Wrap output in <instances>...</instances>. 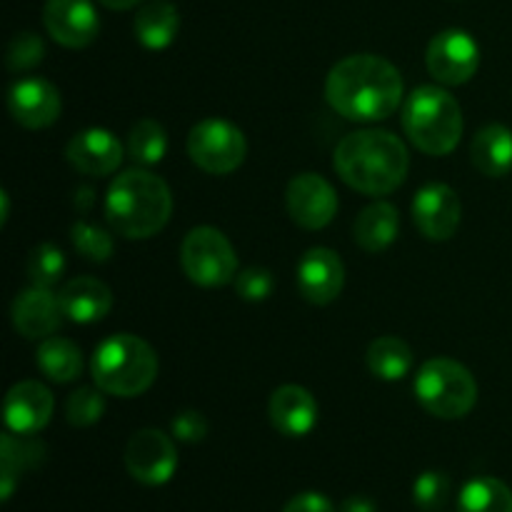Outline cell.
I'll list each match as a JSON object with an SVG mask.
<instances>
[{"label":"cell","instance_id":"obj_1","mask_svg":"<svg viewBox=\"0 0 512 512\" xmlns=\"http://www.w3.org/2000/svg\"><path fill=\"white\" fill-rule=\"evenodd\" d=\"M325 98L343 118L378 123L390 118L403 103V78L400 70L380 55H348L328 73Z\"/></svg>","mask_w":512,"mask_h":512},{"label":"cell","instance_id":"obj_2","mask_svg":"<svg viewBox=\"0 0 512 512\" xmlns=\"http://www.w3.org/2000/svg\"><path fill=\"white\" fill-rule=\"evenodd\" d=\"M335 173L365 195H390L408 178L410 155L390 130H355L335 148Z\"/></svg>","mask_w":512,"mask_h":512},{"label":"cell","instance_id":"obj_3","mask_svg":"<svg viewBox=\"0 0 512 512\" xmlns=\"http://www.w3.org/2000/svg\"><path fill=\"white\" fill-rule=\"evenodd\" d=\"M173 215L168 183L150 170H125L110 183L105 195V218L110 228L128 240L158 235Z\"/></svg>","mask_w":512,"mask_h":512},{"label":"cell","instance_id":"obj_4","mask_svg":"<svg viewBox=\"0 0 512 512\" xmlns=\"http://www.w3.org/2000/svg\"><path fill=\"white\" fill-rule=\"evenodd\" d=\"M403 130L425 155H448L463 138V108L440 85H420L403 103Z\"/></svg>","mask_w":512,"mask_h":512},{"label":"cell","instance_id":"obj_5","mask_svg":"<svg viewBox=\"0 0 512 512\" xmlns=\"http://www.w3.org/2000/svg\"><path fill=\"white\" fill-rule=\"evenodd\" d=\"M90 373L103 393L138 398L158 378V355L138 335H110L95 348Z\"/></svg>","mask_w":512,"mask_h":512},{"label":"cell","instance_id":"obj_6","mask_svg":"<svg viewBox=\"0 0 512 512\" xmlns=\"http://www.w3.org/2000/svg\"><path fill=\"white\" fill-rule=\"evenodd\" d=\"M415 398L435 418L458 420L478 403V383L458 360L433 358L415 375Z\"/></svg>","mask_w":512,"mask_h":512},{"label":"cell","instance_id":"obj_7","mask_svg":"<svg viewBox=\"0 0 512 512\" xmlns=\"http://www.w3.org/2000/svg\"><path fill=\"white\" fill-rule=\"evenodd\" d=\"M180 265L185 275L203 288H220V285L233 283L238 275V258H235L233 245L225 238V233L210 225H200L185 235L180 245Z\"/></svg>","mask_w":512,"mask_h":512},{"label":"cell","instance_id":"obj_8","mask_svg":"<svg viewBox=\"0 0 512 512\" xmlns=\"http://www.w3.org/2000/svg\"><path fill=\"white\" fill-rule=\"evenodd\" d=\"M248 143L238 125L223 118H205L188 133V155L210 175H228L243 165Z\"/></svg>","mask_w":512,"mask_h":512},{"label":"cell","instance_id":"obj_9","mask_svg":"<svg viewBox=\"0 0 512 512\" xmlns=\"http://www.w3.org/2000/svg\"><path fill=\"white\" fill-rule=\"evenodd\" d=\"M430 75L440 85H465L480 68V48L465 30L450 28L435 35L425 55Z\"/></svg>","mask_w":512,"mask_h":512},{"label":"cell","instance_id":"obj_10","mask_svg":"<svg viewBox=\"0 0 512 512\" xmlns=\"http://www.w3.org/2000/svg\"><path fill=\"white\" fill-rule=\"evenodd\" d=\"M125 468L138 483L165 485L178 468V450L173 440L155 428L138 430L125 445Z\"/></svg>","mask_w":512,"mask_h":512},{"label":"cell","instance_id":"obj_11","mask_svg":"<svg viewBox=\"0 0 512 512\" xmlns=\"http://www.w3.org/2000/svg\"><path fill=\"white\" fill-rule=\"evenodd\" d=\"M285 205L295 225L305 230H323L338 215V193L323 175L300 173L288 183Z\"/></svg>","mask_w":512,"mask_h":512},{"label":"cell","instance_id":"obj_12","mask_svg":"<svg viewBox=\"0 0 512 512\" xmlns=\"http://www.w3.org/2000/svg\"><path fill=\"white\" fill-rule=\"evenodd\" d=\"M413 220L428 240H450L463 220V203L445 183H428L415 193Z\"/></svg>","mask_w":512,"mask_h":512},{"label":"cell","instance_id":"obj_13","mask_svg":"<svg viewBox=\"0 0 512 512\" xmlns=\"http://www.w3.org/2000/svg\"><path fill=\"white\" fill-rule=\"evenodd\" d=\"M43 23L50 38L65 48H88L100 33L98 10L90 0H48Z\"/></svg>","mask_w":512,"mask_h":512},{"label":"cell","instance_id":"obj_14","mask_svg":"<svg viewBox=\"0 0 512 512\" xmlns=\"http://www.w3.org/2000/svg\"><path fill=\"white\" fill-rule=\"evenodd\" d=\"M8 110L18 125L28 130H40L60 118L63 100H60L58 88L48 80L23 78L10 88Z\"/></svg>","mask_w":512,"mask_h":512},{"label":"cell","instance_id":"obj_15","mask_svg":"<svg viewBox=\"0 0 512 512\" xmlns=\"http://www.w3.org/2000/svg\"><path fill=\"white\" fill-rule=\"evenodd\" d=\"M345 265L330 248H310L298 263V290L308 303L328 305L343 293Z\"/></svg>","mask_w":512,"mask_h":512},{"label":"cell","instance_id":"obj_16","mask_svg":"<svg viewBox=\"0 0 512 512\" xmlns=\"http://www.w3.org/2000/svg\"><path fill=\"white\" fill-rule=\"evenodd\" d=\"M55 400L38 380H23L13 385L5 398V425L15 435H35L53 418Z\"/></svg>","mask_w":512,"mask_h":512},{"label":"cell","instance_id":"obj_17","mask_svg":"<svg viewBox=\"0 0 512 512\" xmlns=\"http://www.w3.org/2000/svg\"><path fill=\"white\" fill-rule=\"evenodd\" d=\"M68 163L83 175L103 178L115 173L123 163V143L105 128H88L73 135L68 143Z\"/></svg>","mask_w":512,"mask_h":512},{"label":"cell","instance_id":"obj_18","mask_svg":"<svg viewBox=\"0 0 512 512\" xmlns=\"http://www.w3.org/2000/svg\"><path fill=\"white\" fill-rule=\"evenodd\" d=\"M63 318L65 315L58 295L50 293V288L30 285L13 300V325L28 340L50 338L60 328Z\"/></svg>","mask_w":512,"mask_h":512},{"label":"cell","instance_id":"obj_19","mask_svg":"<svg viewBox=\"0 0 512 512\" xmlns=\"http://www.w3.org/2000/svg\"><path fill=\"white\" fill-rule=\"evenodd\" d=\"M270 423L288 438H305L318 423V403L300 385H280L270 398Z\"/></svg>","mask_w":512,"mask_h":512},{"label":"cell","instance_id":"obj_20","mask_svg":"<svg viewBox=\"0 0 512 512\" xmlns=\"http://www.w3.org/2000/svg\"><path fill=\"white\" fill-rule=\"evenodd\" d=\"M60 308L70 323L90 325L103 320L113 308V293L98 278H73L60 288Z\"/></svg>","mask_w":512,"mask_h":512},{"label":"cell","instance_id":"obj_21","mask_svg":"<svg viewBox=\"0 0 512 512\" xmlns=\"http://www.w3.org/2000/svg\"><path fill=\"white\" fill-rule=\"evenodd\" d=\"M400 228V215L398 208L393 203H378L368 205L365 210H360V215L355 218L353 235L355 243L365 250V253H383L385 248L395 243Z\"/></svg>","mask_w":512,"mask_h":512},{"label":"cell","instance_id":"obj_22","mask_svg":"<svg viewBox=\"0 0 512 512\" xmlns=\"http://www.w3.org/2000/svg\"><path fill=\"white\" fill-rule=\"evenodd\" d=\"M473 165L488 178H503L512 170V130L493 123L478 130L470 145Z\"/></svg>","mask_w":512,"mask_h":512},{"label":"cell","instance_id":"obj_23","mask_svg":"<svg viewBox=\"0 0 512 512\" xmlns=\"http://www.w3.org/2000/svg\"><path fill=\"white\" fill-rule=\"evenodd\" d=\"M25 438L28 435L15 438V433H10V430L0 438V480H3L0 498L3 500L13 495L15 480H18L20 473L38 468L45 460V445L38 443V440Z\"/></svg>","mask_w":512,"mask_h":512},{"label":"cell","instance_id":"obj_24","mask_svg":"<svg viewBox=\"0 0 512 512\" xmlns=\"http://www.w3.org/2000/svg\"><path fill=\"white\" fill-rule=\"evenodd\" d=\"M180 28L178 8L168 0H153L135 15V38L148 50H165L175 40Z\"/></svg>","mask_w":512,"mask_h":512},{"label":"cell","instance_id":"obj_25","mask_svg":"<svg viewBox=\"0 0 512 512\" xmlns=\"http://www.w3.org/2000/svg\"><path fill=\"white\" fill-rule=\"evenodd\" d=\"M35 363H38L40 373L48 380H53V383H73L80 375V370H83V353H80V348L73 340L50 335V338L40 343Z\"/></svg>","mask_w":512,"mask_h":512},{"label":"cell","instance_id":"obj_26","mask_svg":"<svg viewBox=\"0 0 512 512\" xmlns=\"http://www.w3.org/2000/svg\"><path fill=\"white\" fill-rule=\"evenodd\" d=\"M365 363L375 378L395 383L413 370V350L405 340L395 338V335H380L370 343Z\"/></svg>","mask_w":512,"mask_h":512},{"label":"cell","instance_id":"obj_27","mask_svg":"<svg viewBox=\"0 0 512 512\" xmlns=\"http://www.w3.org/2000/svg\"><path fill=\"white\" fill-rule=\"evenodd\" d=\"M458 512H512V490L495 478L470 480L460 490Z\"/></svg>","mask_w":512,"mask_h":512},{"label":"cell","instance_id":"obj_28","mask_svg":"<svg viewBox=\"0 0 512 512\" xmlns=\"http://www.w3.org/2000/svg\"><path fill=\"white\" fill-rule=\"evenodd\" d=\"M168 153L165 128L153 118L138 120L128 135V155L138 165H155Z\"/></svg>","mask_w":512,"mask_h":512},{"label":"cell","instance_id":"obj_29","mask_svg":"<svg viewBox=\"0 0 512 512\" xmlns=\"http://www.w3.org/2000/svg\"><path fill=\"white\" fill-rule=\"evenodd\" d=\"M65 273V255L63 250L55 248L53 243H40L33 248L28 258V278L38 288H53Z\"/></svg>","mask_w":512,"mask_h":512},{"label":"cell","instance_id":"obj_30","mask_svg":"<svg viewBox=\"0 0 512 512\" xmlns=\"http://www.w3.org/2000/svg\"><path fill=\"white\" fill-rule=\"evenodd\" d=\"M70 240H73V248L83 255L90 263H108L110 255H113L115 245L113 238L105 233L103 228L93 223H85V220H78L70 230Z\"/></svg>","mask_w":512,"mask_h":512},{"label":"cell","instance_id":"obj_31","mask_svg":"<svg viewBox=\"0 0 512 512\" xmlns=\"http://www.w3.org/2000/svg\"><path fill=\"white\" fill-rule=\"evenodd\" d=\"M103 390L95 388H78L68 395L65 400V420H68L73 428H90V425L98 423L105 413V400Z\"/></svg>","mask_w":512,"mask_h":512},{"label":"cell","instance_id":"obj_32","mask_svg":"<svg viewBox=\"0 0 512 512\" xmlns=\"http://www.w3.org/2000/svg\"><path fill=\"white\" fill-rule=\"evenodd\" d=\"M450 498V478L438 470L418 475L413 485V500L423 512H438Z\"/></svg>","mask_w":512,"mask_h":512},{"label":"cell","instance_id":"obj_33","mask_svg":"<svg viewBox=\"0 0 512 512\" xmlns=\"http://www.w3.org/2000/svg\"><path fill=\"white\" fill-rule=\"evenodd\" d=\"M45 58V45L43 40L35 33L25 30V33H18L8 45V55H5V63L13 73H23V70L35 68L40 65V60Z\"/></svg>","mask_w":512,"mask_h":512},{"label":"cell","instance_id":"obj_34","mask_svg":"<svg viewBox=\"0 0 512 512\" xmlns=\"http://www.w3.org/2000/svg\"><path fill=\"white\" fill-rule=\"evenodd\" d=\"M235 293L248 303H260L273 293V275L265 268H245L235 275Z\"/></svg>","mask_w":512,"mask_h":512},{"label":"cell","instance_id":"obj_35","mask_svg":"<svg viewBox=\"0 0 512 512\" xmlns=\"http://www.w3.org/2000/svg\"><path fill=\"white\" fill-rule=\"evenodd\" d=\"M173 435L180 443H200L208 435V420L198 410H183L173 418Z\"/></svg>","mask_w":512,"mask_h":512},{"label":"cell","instance_id":"obj_36","mask_svg":"<svg viewBox=\"0 0 512 512\" xmlns=\"http://www.w3.org/2000/svg\"><path fill=\"white\" fill-rule=\"evenodd\" d=\"M283 512H338L325 495L320 493H300L285 505Z\"/></svg>","mask_w":512,"mask_h":512},{"label":"cell","instance_id":"obj_37","mask_svg":"<svg viewBox=\"0 0 512 512\" xmlns=\"http://www.w3.org/2000/svg\"><path fill=\"white\" fill-rule=\"evenodd\" d=\"M340 512H378V508H375L373 500L363 498V495H353V498L345 500Z\"/></svg>","mask_w":512,"mask_h":512},{"label":"cell","instance_id":"obj_38","mask_svg":"<svg viewBox=\"0 0 512 512\" xmlns=\"http://www.w3.org/2000/svg\"><path fill=\"white\" fill-rule=\"evenodd\" d=\"M100 3L110 10H128L133 8V5H138L140 0H100Z\"/></svg>","mask_w":512,"mask_h":512},{"label":"cell","instance_id":"obj_39","mask_svg":"<svg viewBox=\"0 0 512 512\" xmlns=\"http://www.w3.org/2000/svg\"><path fill=\"white\" fill-rule=\"evenodd\" d=\"M0 203H3V215H0V223H5V220H8V210H10L8 193H0Z\"/></svg>","mask_w":512,"mask_h":512}]
</instances>
